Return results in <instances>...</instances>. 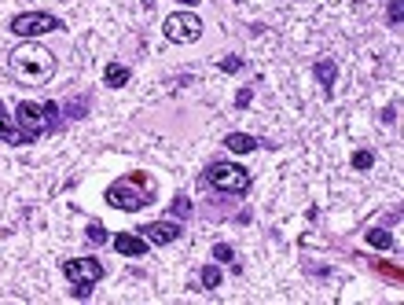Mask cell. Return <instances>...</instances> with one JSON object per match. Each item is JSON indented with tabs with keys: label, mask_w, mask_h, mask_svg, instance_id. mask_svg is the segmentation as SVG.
Listing matches in <instances>:
<instances>
[{
	"label": "cell",
	"mask_w": 404,
	"mask_h": 305,
	"mask_svg": "<svg viewBox=\"0 0 404 305\" xmlns=\"http://www.w3.org/2000/svg\"><path fill=\"white\" fill-rule=\"evenodd\" d=\"M8 30H12L15 37H23V41H37L41 34H56V30H63V19L52 15V12H19Z\"/></svg>",
	"instance_id": "5"
},
{
	"label": "cell",
	"mask_w": 404,
	"mask_h": 305,
	"mask_svg": "<svg viewBox=\"0 0 404 305\" xmlns=\"http://www.w3.org/2000/svg\"><path fill=\"white\" fill-rule=\"evenodd\" d=\"M15 118H19V129H23L19 136H23V144H26V140H37L41 133H56L63 125V111H59V103H52V100H45V103L26 100Z\"/></svg>",
	"instance_id": "2"
},
{
	"label": "cell",
	"mask_w": 404,
	"mask_h": 305,
	"mask_svg": "<svg viewBox=\"0 0 404 305\" xmlns=\"http://www.w3.org/2000/svg\"><path fill=\"white\" fill-rule=\"evenodd\" d=\"M206 181L214 184L217 192H225V195H247L250 173L243 170V166H236V162H214L206 170Z\"/></svg>",
	"instance_id": "6"
},
{
	"label": "cell",
	"mask_w": 404,
	"mask_h": 305,
	"mask_svg": "<svg viewBox=\"0 0 404 305\" xmlns=\"http://www.w3.org/2000/svg\"><path fill=\"white\" fill-rule=\"evenodd\" d=\"M250 100H254V92H250V89H243L239 96H236V107H239V111H247V107H250Z\"/></svg>",
	"instance_id": "21"
},
{
	"label": "cell",
	"mask_w": 404,
	"mask_h": 305,
	"mask_svg": "<svg viewBox=\"0 0 404 305\" xmlns=\"http://www.w3.org/2000/svg\"><path fill=\"white\" fill-rule=\"evenodd\" d=\"M63 276L74 283V298H85L103 280V261L100 258H67L63 261Z\"/></svg>",
	"instance_id": "3"
},
{
	"label": "cell",
	"mask_w": 404,
	"mask_h": 305,
	"mask_svg": "<svg viewBox=\"0 0 404 305\" xmlns=\"http://www.w3.org/2000/svg\"><path fill=\"white\" fill-rule=\"evenodd\" d=\"M140 236L151 247H169V243H177V239H180V221H144Z\"/></svg>",
	"instance_id": "8"
},
{
	"label": "cell",
	"mask_w": 404,
	"mask_h": 305,
	"mask_svg": "<svg viewBox=\"0 0 404 305\" xmlns=\"http://www.w3.org/2000/svg\"><path fill=\"white\" fill-rule=\"evenodd\" d=\"M8 70H12V81L15 85H45V81H52V74H56V56L37 45V41H26V45H19L12 56H8Z\"/></svg>",
	"instance_id": "1"
},
{
	"label": "cell",
	"mask_w": 404,
	"mask_h": 305,
	"mask_svg": "<svg viewBox=\"0 0 404 305\" xmlns=\"http://www.w3.org/2000/svg\"><path fill=\"white\" fill-rule=\"evenodd\" d=\"M214 258H217V261H225V265H232V261H236V254H232V247H228V243H217V247H214Z\"/></svg>",
	"instance_id": "19"
},
{
	"label": "cell",
	"mask_w": 404,
	"mask_h": 305,
	"mask_svg": "<svg viewBox=\"0 0 404 305\" xmlns=\"http://www.w3.org/2000/svg\"><path fill=\"white\" fill-rule=\"evenodd\" d=\"M221 280H225V272H221L217 265H206V269H202V272H199V283H202V287H206V291H214V287H221Z\"/></svg>",
	"instance_id": "13"
},
{
	"label": "cell",
	"mask_w": 404,
	"mask_h": 305,
	"mask_svg": "<svg viewBox=\"0 0 404 305\" xmlns=\"http://www.w3.org/2000/svg\"><path fill=\"white\" fill-rule=\"evenodd\" d=\"M313 70H316V81H320L324 89H331V85H335V78H338V67H335L331 59H320Z\"/></svg>",
	"instance_id": "12"
},
{
	"label": "cell",
	"mask_w": 404,
	"mask_h": 305,
	"mask_svg": "<svg viewBox=\"0 0 404 305\" xmlns=\"http://www.w3.org/2000/svg\"><path fill=\"white\" fill-rule=\"evenodd\" d=\"M221 70H225V74H239L243 70V59L239 56H225V59H221Z\"/></svg>",
	"instance_id": "18"
},
{
	"label": "cell",
	"mask_w": 404,
	"mask_h": 305,
	"mask_svg": "<svg viewBox=\"0 0 404 305\" xmlns=\"http://www.w3.org/2000/svg\"><path fill=\"white\" fill-rule=\"evenodd\" d=\"M225 147L232 155H250L254 147H258V140H254V136H247V133H228L225 136Z\"/></svg>",
	"instance_id": "11"
},
{
	"label": "cell",
	"mask_w": 404,
	"mask_h": 305,
	"mask_svg": "<svg viewBox=\"0 0 404 305\" xmlns=\"http://www.w3.org/2000/svg\"><path fill=\"white\" fill-rule=\"evenodd\" d=\"M129 78H133V70L125 67V63H107V70H103V85H107V89L129 85Z\"/></svg>",
	"instance_id": "10"
},
{
	"label": "cell",
	"mask_w": 404,
	"mask_h": 305,
	"mask_svg": "<svg viewBox=\"0 0 404 305\" xmlns=\"http://www.w3.org/2000/svg\"><path fill=\"white\" fill-rule=\"evenodd\" d=\"M162 34H166V41H173V45H191V41L202 37V19L195 12H173L162 23Z\"/></svg>",
	"instance_id": "7"
},
{
	"label": "cell",
	"mask_w": 404,
	"mask_h": 305,
	"mask_svg": "<svg viewBox=\"0 0 404 305\" xmlns=\"http://www.w3.org/2000/svg\"><path fill=\"white\" fill-rule=\"evenodd\" d=\"M188 214H191V199H188V195H177L173 203H169V217H180V221H184Z\"/></svg>",
	"instance_id": "15"
},
{
	"label": "cell",
	"mask_w": 404,
	"mask_h": 305,
	"mask_svg": "<svg viewBox=\"0 0 404 305\" xmlns=\"http://www.w3.org/2000/svg\"><path fill=\"white\" fill-rule=\"evenodd\" d=\"M85 236H89V243L92 247H100V243H107V228L100 225V221H92L89 228H85Z\"/></svg>",
	"instance_id": "16"
},
{
	"label": "cell",
	"mask_w": 404,
	"mask_h": 305,
	"mask_svg": "<svg viewBox=\"0 0 404 305\" xmlns=\"http://www.w3.org/2000/svg\"><path fill=\"white\" fill-rule=\"evenodd\" d=\"M371 166H375V151H353V170H371Z\"/></svg>",
	"instance_id": "17"
},
{
	"label": "cell",
	"mask_w": 404,
	"mask_h": 305,
	"mask_svg": "<svg viewBox=\"0 0 404 305\" xmlns=\"http://www.w3.org/2000/svg\"><path fill=\"white\" fill-rule=\"evenodd\" d=\"M390 26H401V0H390Z\"/></svg>",
	"instance_id": "20"
},
{
	"label": "cell",
	"mask_w": 404,
	"mask_h": 305,
	"mask_svg": "<svg viewBox=\"0 0 404 305\" xmlns=\"http://www.w3.org/2000/svg\"><path fill=\"white\" fill-rule=\"evenodd\" d=\"M368 243L379 247V250H390V247H393V236L386 232V228H371V232H368Z\"/></svg>",
	"instance_id": "14"
},
{
	"label": "cell",
	"mask_w": 404,
	"mask_h": 305,
	"mask_svg": "<svg viewBox=\"0 0 404 305\" xmlns=\"http://www.w3.org/2000/svg\"><path fill=\"white\" fill-rule=\"evenodd\" d=\"M155 184H147V188H133V181L125 177V181H114L107 188V203L114 210H125V214H136V210H144L147 203H155Z\"/></svg>",
	"instance_id": "4"
},
{
	"label": "cell",
	"mask_w": 404,
	"mask_h": 305,
	"mask_svg": "<svg viewBox=\"0 0 404 305\" xmlns=\"http://www.w3.org/2000/svg\"><path fill=\"white\" fill-rule=\"evenodd\" d=\"M111 243H114V250H118L122 258H144L147 250H151V243H147L140 232H118Z\"/></svg>",
	"instance_id": "9"
},
{
	"label": "cell",
	"mask_w": 404,
	"mask_h": 305,
	"mask_svg": "<svg viewBox=\"0 0 404 305\" xmlns=\"http://www.w3.org/2000/svg\"><path fill=\"white\" fill-rule=\"evenodd\" d=\"M8 129H12V125H8V111H4V103H0V136H4V140H8Z\"/></svg>",
	"instance_id": "22"
}]
</instances>
